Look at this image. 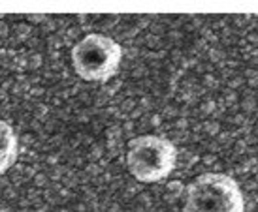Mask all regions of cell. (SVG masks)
<instances>
[{"mask_svg": "<svg viewBox=\"0 0 258 212\" xmlns=\"http://www.w3.org/2000/svg\"><path fill=\"white\" fill-rule=\"evenodd\" d=\"M183 212H245L243 191L226 173H204L186 186Z\"/></svg>", "mask_w": 258, "mask_h": 212, "instance_id": "6da1fadb", "label": "cell"}, {"mask_svg": "<svg viewBox=\"0 0 258 212\" xmlns=\"http://www.w3.org/2000/svg\"><path fill=\"white\" fill-rule=\"evenodd\" d=\"M122 47L106 34H87L72 49V66L83 81L106 83L119 73Z\"/></svg>", "mask_w": 258, "mask_h": 212, "instance_id": "7a4b0ae2", "label": "cell"}, {"mask_svg": "<svg viewBox=\"0 0 258 212\" xmlns=\"http://www.w3.org/2000/svg\"><path fill=\"white\" fill-rule=\"evenodd\" d=\"M177 163V149L160 135H140L128 143L126 165L130 175L144 184L164 180Z\"/></svg>", "mask_w": 258, "mask_h": 212, "instance_id": "3957f363", "label": "cell"}, {"mask_svg": "<svg viewBox=\"0 0 258 212\" xmlns=\"http://www.w3.org/2000/svg\"><path fill=\"white\" fill-rule=\"evenodd\" d=\"M19 156V139L17 134L6 121H0V175L14 167Z\"/></svg>", "mask_w": 258, "mask_h": 212, "instance_id": "277c9868", "label": "cell"}]
</instances>
